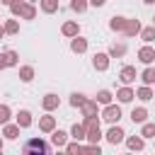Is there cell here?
<instances>
[{
  "label": "cell",
  "mask_w": 155,
  "mask_h": 155,
  "mask_svg": "<svg viewBox=\"0 0 155 155\" xmlns=\"http://www.w3.org/2000/svg\"><path fill=\"white\" fill-rule=\"evenodd\" d=\"M10 15L19 19H36V5L29 0H15L10 5Z\"/></svg>",
  "instance_id": "6da1fadb"
},
{
  "label": "cell",
  "mask_w": 155,
  "mask_h": 155,
  "mask_svg": "<svg viewBox=\"0 0 155 155\" xmlns=\"http://www.w3.org/2000/svg\"><path fill=\"white\" fill-rule=\"evenodd\" d=\"M22 153H24V155H48V153H51V145H48L44 138H29V140L22 145Z\"/></svg>",
  "instance_id": "7a4b0ae2"
},
{
  "label": "cell",
  "mask_w": 155,
  "mask_h": 155,
  "mask_svg": "<svg viewBox=\"0 0 155 155\" xmlns=\"http://www.w3.org/2000/svg\"><path fill=\"white\" fill-rule=\"evenodd\" d=\"M102 119H104L107 124H119V119H121V104H119V102H109V104H104V109H102Z\"/></svg>",
  "instance_id": "3957f363"
},
{
  "label": "cell",
  "mask_w": 155,
  "mask_h": 155,
  "mask_svg": "<svg viewBox=\"0 0 155 155\" xmlns=\"http://www.w3.org/2000/svg\"><path fill=\"white\" fill-rule=\"evenodd\" d=\"M104 138H107V143H109V145H119V143H124L126 131H124L119 124H111V126H109V131L104 133Z\"/></svg>",
  "instance_id": "277c9868"
},
{
  "label": "cell",
  "mask_w": 155,
  "mask_h": 155,
  "mask_svg": "<svg viewBox=\"0 0 155 155\" xmlns=\"http://www.w3.org/2000/svg\"><path fill=\"white\" fill-rule=\"evenodd\" d=\"M109 63H111V58H109L107 51H97V53L92 56V68H94L97 73H107V70H109Z\"/></svg>",
  "instance_id": "5b68a950"
},
{
  "label": "cell",
  "mask_w": 155,
  "mask_h": 155,
  "mask_svg": "<svg viewBox=\"0 0 155 155\" xmlns=\"http://www.w3.org/2000/svg\"><path fill=\"white\" fill-rule=\"evenodd\" d=\"M15 65H19V53L17 51H2L0 53V70H5V68H15Z\"/></svg>",
  "instance_id": "8992f818"
},
{
  "label": "cell",
  "mask_w": 155,
  "mask_h": 155,
  "mask_svg": "<svg viewBox=\"0 0 155 155\" xmlns=\"http://www.w3.org/2000/svg\"><path fill=\"white\" fill-rule=\"evenodd\" d=\"M61 107V97L56 94V92H46L44 97H41V109L44 111H56Z\"/></svg>",
  "instance_id": "52a82bcc"
},
{
  "label": "cell",
  "mask_w": 155,
  "mask_h": 155,
  "mask_svg": "<svg viewBox=\"0 0 155 155\" xmlns=\"http://www.w3.org/2000/svg\"><path fill=\"white\" fill-rule=\"evenodd\" d=\"M116 102L119 104H128V102H133V97H136V90L131 87V85H121L119 90H116Z\"/></svg>",
  "instance_id": "ba28073f"
},
{
  "label": "cell",
  "mask_w": 155,
  "mask_h": 155,
  "mask_svg": "<svg viewBox=\"0 0 155 155\" xmlns=\"http://www.w3.org/2000/svg\"><path fill=\"white\" fill-rule=\"evenodd\" d=\"M136 78H138L136 65H124V68L119 70V80H121V85H133Z\"/></svg>",
  "instance_id": "9c48e42d"
},
{
  "label": "cell",
  "mask_w": 155,
  "mask_h": 155,
  "mask_svg": "<svg viewBox=\"0 0 155 155\" xmlns=\"http://www.w3.org/2000/svg\"><path fill=\"white\" fill-rule=\"evenodd\" d=\"M138 61H140L143 65H153V63H155V48H153L150 44L140 46V48H138Z\"/></svg>",
  "instance_id": "30bf717a"
},
{
  "label": "cell",
  "mask_w": 155,
  "mask_h": 155,
  "mask_svg": "<svg viewBox=\"0 0 155 155\" xmlns=\"http://www.w3.org/2000/svg\"><path fill=\"white\" fill-rule=\"evenodd\" d=\"M80 114H82V119H85V116H99V104L87 97V99L80 104Z\"/></svg>",
  "instance_id": "8fae6325"
},
{
  "label": "cell",
  "mask_w": 155,
  "mask_h": 155,
  "mask_svg": "<svg viewBox=\"0 0 155 155\" xmlns=\"http://www.w3.org/2000/svg\"><path fill=\"white\" fill-rule=\"evenodd\" d=\"M15 124H17L19 128H29V126L34 124V116H31V111H29V109H19V111L15 114Z\"/></svg>",
  "instance_id": "7c38bea8"
},
{
  "label": "cell",
  "mask_w": 155,
  "mask_h": 155,
  "mask_svg": "<svg viewBox=\"0 0 155 155\" xmlns=\"http://www.w3.org/2000/svg\"><path fill=\"white\" fill-rule=\"evenodd\" d=\"M56 128V116H51V111H46L44 116H39V131L41 133H51Z\"/></svg>",
  "instance_id": "4fadbf2b"
},
{
  "label": "cell",
  "mask_w": 155,
  "mask_h": 155,
  "mask_svg": "<svg viewBox=\"0 0 155 155\" xmlns=\"http://www.w3.org/2000/svg\"><path fill=\"white\" fill-rule=\"evenodd\" d=\"M61 34H63V36H68V39H73V36H78V34H80V24H78L75 19H68V22H63Z\"/></svg>",
  "instance_id": "5bb4252c"
},
{
  "label": "cell",
  "mask_w": 155,
  "mask_h": 155,
  "mask_svg": "<svg viewBox=\"0 0 155 155\" xmlns=\"http://www.w3.org/2000/svg\"><path fill=\"white\" fill-rule=\"evenodd\" d=\"M126 140V148L128 150H136V153H140L143 148H145V138L138 133V136H128V138H124Z\"/></svg>",
  "instance_id": "9a60e30c"
},
{
  "label": "cell",
  "mask_w": 155,
  "mask_h": 155,
  "mask_svg": "<svg viewBox=\"0 0 155 155\" xmlns=\"http://www.w3.org/2000/svg\"><path fill=\"white\" fill-rule=\"evenodd\" d=\"M70 51H73V53H78V56H80V53H85V51H87V39H85V36H80V34H78V36H73V39H70Z\"/></svg>",
  "instance_id": "2e32d148"
},
{
  "label": "cell",
  "mask_w": 155,
  "mask_h": 155,
  "mask_svg": "<svg viewBox=\"0 0 155 155\" xmlns=\"http://www.w3.org/2000/svg\"><path fill=\"white\" fill-rule=\"evenodd\" d=\"M126 51H128V46H126L124 41H114V44L109 46V51H107V53H109V58H124V56H126Z\"/></svg>",
  "instance_id": "e0dca14e"
},
{
  "label": "cell",
  "mask_w": 155,
  "mask_h": 155,
  "mask_svg": "<svg viewBox=\"0 0 155 155\" xmlns=\"http://www.w3.org/2000/svg\"><path fill=\"white\" fill-rule=\"evenodd\" d=\"M19 131H22V128H19L17 124H10V121L2 124V138H7V140H17V138H19Z\"/></svg>",
  "instance_id": "ac0fdd59"
},
{
  "label": "cell",
  "mask_w": 155,
  "mask_h": 155,
  "mask_svg": "<svg viewBox=\"0 0 155 155\" xmlns=\"http://www.w3.org/2000/svg\"><path fill=\"white\" fill-rule=\"evenodd\" d=\"M65 143H68V133L61 131V128H53V131H51V145H53V148H63Z\"/></svg>",
  "instance_id": "d6986e66"
},
{
  "label": "cell",
  "mask_w": 155,
  "mask_h": 155,
  "mask_svg": "<svg viewBox=\"0 0 155 155\" xmlns=\"http://www.w3.org/2000/svg\"><path fill=\"white\" fill-rule=\"evenodd\" d=\"M138 31H140V22H138L136 17H133V19L126 17V27H124L121 34H124V36H138Z\"/></svg>",
  "instance_id": "ffe728a7"
},
{
  "label": "cell",
  "mask_w": 155,
  "mask_h": 155,
  "mask_svg": "<svg viewBox=\"0 0 155 155\" xmlns=\"http://www.w3.org/2000/svg\"><path fill=\"white\" fill-rule=\"evenodd\" d=\"M39 7H41L44 15H56L61 10V2L58 0H39Z\"/></svg>",
  "instance_id": "44dd1931"
},
{
  "label": "cell",
  "mask_w": 155,
  "mask_h": 155,
  "mask_svg": "<svg viewBox=\"0 0 155 155\" xmlns=\"http://www.w3.org/2000/svg\"><path fill=\"white\" fill-rule=\"evenodd\" d=\"M124 27H126V17H124V15H114V17L109 19V29H111V31L121 34V31H124Z\"/></svg>",
  "instance_id": "7402d4cb"
},
{
  "label": "cell",
  "mask_w": 155,
  "mask_h": 155,
  "mask_svg": "<svg viewBox=\"0 0 155 155\" xmlns=\"http://www.w3.org/2000/svg\"><path fill=\"white\" fill-rule=\"evenodd\" d=\"M131 121H133V124L148 121V109H145V107H133V109H131Z\"/></svg>",
  "instance_id": "603a6c76"
},
{
  "label": "cell",
  "mask_w": 155,
  "mask_h": 155,
  "mask_svg": "<svg viewBox=\"0 0 155 155\" xmlns=\"http://www.w3.org/2000/svg\"><path fill=\"white\" fill-rule=\"evenodd\" d=\"M136 97H138L140 102H150V99L155 97V92H153V87H150V85H140V87L136 90Z\"/></svg>",
  "instance_id": "cb8c5ba5"
},
{
  "label": "cell",
  "mask_w": 155,
  "mask_h": 155,
  "mask_svg": "<svg viewBox=\"0 0 155 155\" xmlns=\"http://www.w3.org/2000/svg\"><path fill=\"white\" fill-rule=\"evenodd\" d=\"M70 136H73L75 140H80V143L85 140V136H87V131H85V126H82V121H80V124H73V126H70Z\"/></svg>",
  "instance_id": "d4e9b609"
},
{
  "label": "cell",
  "mask_w": 155,
  "mask_h": 155,
  "mask_svg": "<svg viewBox=\"0 0 155 155\" xmlns=\"http://www.w3.org/2000/svg\"><path fill=\"white\" fill-rule=\"evenodd\" d=\"M138 36H140L145 44H153V41H155V27H153V24H150V27H140Z\"/></svg>",
  "instance_id": "484cf974"
},
{
  "label": "cell",
  "mask_w": 155,
  "mask_h": 155,
  "mask_svg": "<svg viewBox=\"0 0 155 155\" xmlns=\"http://www.w3.org/2000/svg\"><path fill=\"white\" fill-rule=\"evenodd\" d=\"M138 78L143 80V85H155V68H153V65H145V70H143Z\"/></svg>",
  "instance_id": "4316f807"
},
{
  "label": "cell",
  "mask_w": 155,
  "mask_h": 155,
  "mask_svg": "<svg viewBox=\"0 0 155 155\" xmlns=\"http://www.w3.org/2000/svg\"><path fill=\"white\" fill-rule=\"evenodd\" d=\"M2 27H5V34H19V22H17V17H12V19H5L2 22Z\"/></svg>",
  "instance_id": "83f0119b"
},
{
  "label": "cell",
  "mask_w": 155,
  "mask_h": 155,
  "mask_svg": "<svg viewBox=\"0 0 155 155\" xmlns=\"http://www.w3.org/2000/svg\"><path fill=\"white\" fill-rule=\"evenodd\" d=\"M140 136L148 140V138H155V124L153 121H143L140 124Z\"/></svg>",
  "instance_id": "f1b7e54d"
},
{
  "label": "cell",
  "mask_w": 155,
  "mask_h": 155,
  "mask_svg": "<svg viewBox=\"0 0 155 155\" xmlns=\"http://www.w3.org/2000/svg\"><path fill=\"white\" fill-rule=\"evenodd\" d=\"M19 80L22 82H31L34 80V68L31 65H19Z\"/></svg>",
  "instance_id": "f546056e"
},
{
  "label": "cell",
  "mask_w": 155,
  "mask_h": 155,
  "mask_svg": "<svg viewBox=\"0 0 155 155\" xmlns=\"http://www.w3.org/2000/svg\"><path fill=\"white\" fill-rule=\"evenodd\" d=\"M94 102L104 107V104H109V102H114V94H111L109 90H99V92H97V97H94Z\"/></svg>",
  "instance_id": "4dcf8cb0"
},
{
  "label": "cell",
  "mask_w": 155,
  "mask_h": 155,
  "mask_svg": "<svg viewBox=\"0 0 155 155\" xmlns=\"http://www.w3.org/2000/svg\"><path fill=\"white\" fill-rule=\"evenodd\" d=\"M87 7H90V2H87V0H70V10H73V12H78V15H82Z\"/></svg>",
  "instance_id": "1f68e13d"
},
{
  "label": "cell",
  "mask_w": 155,
  "mask_h": 155,
  "mask_svg": "<svg viewBox=\"0 0 155 155\" xmlns=\"http://www.w3.org/2000/svg\"><path fill=\"white\" fill-rule=\"evenodd\" d=\"M85 99H87V97H85L82 92H73V94H70V107H73V109H80V104H82Z\"/></svg>",
  "instance_id": "d6a6232c"
},
{
  "label": "cell",
  "mask_w": 155,
  "mask_h": 155,
  "mask_svg": "<svg viewBox=\"0 0 155 155\" xmlns=\"http://www.w3.org/2000/svg\"><path fill=\"white\" fill-rule=\"evenodd\" d=\"M10 119H12V109H10L7 104H0V126H2V124H7Z\"/></svg>",
  "instance_id": "836d02e7"
},
{
  "label": "cell",
  "mask_w": 155,
  "mask_h": 155,
  "mask_svg": "<svg viewBox=\"0 0 155 155\" xmlns=\"http://www.w3.org/2000/svg\"><path fill=\"white\" fill-rule=\"evenodd\" d=\"M63 150H65V153H70V155H73V153H80V150H82V143L73 138V143H65V145H63Z\"/></svg>",
  "instance_id": "e575fe53"
},
{
  "label": "cell",
  "mask_w": 155,
  "mask_h": 155,
  "mask_svg": "<svg viewBox=\"0 0 155 155\" xmlns=\"http://www.w3.org/2000/svg\"><path fill=\"white\" fill-rule=\"evenodd\" d=\"M87 2H90V7H102L107 0H87Z\"/></svg>",
  "instance_id": "d590c367"
},
{
  "label": "cell",
  "mask_w": 155,
  "mask_h": 155,
  "mask_svg": "<svg viewBox=\"0 0 155 155\" xmlns=\"http://www.w3.org/2000/svg\"><path fill=\"white\" fill-rule=\"evenodd\" d=\"M12 2H15V0H0V5H5V7H10Z\"/></svg>",
  "instance_id": "8d00e7d4"
},
{
  "label": "cell",
  "mask_w": 155,
  "mask_h": 155,
  "mask_svg": "<svg viewBox=\"0 0 155 155\" xmlns=\"http://www.w3.org/2000/svg\"><path fill=\"white\" fill-rule=\"evenodd\" d=\"M2 36H5V27L0 24V39H2Z\"/></svg>",
  "instance_id": "74e56055"
},
{
  "label": "cell",
  "mask_w": 155,
  "mask_h": 155,
  "mask_svg": "<svg viewBox=\"0 0 155 155\" xmlns=\"http://www.w3.org/2000/svg\"><path fill=\"white\" fill-rule=\"evenodd\" d=\"M2 148H5V140H2V136H0V153H2Z\"/></svg>",
  "instance_id": "f35d334b"
},
{
  "label": "cell",
  "mask_w": 155,
  "mask_h": 155,
  "mask_svg": "<svg viewBox=\"0 0 155 155\" xmlns=\"http://www.w3.org/2000/svg\"><path fill=\"white\" fill-rule=\"evenodd\" d=\"M143 2H145V5H153V2H155V0H143Z\"/></svg>",
  "instance_id": "ab89813d"
},
{
  "label": "cell",
  "mask_w": 155,
  "mask_h": 155,
  "mask_svg": "<svg viewBox=\"0 0 155 155\" xmlns=\"http://www.w3.org/2000/svg\"><path fill=\"white\" fill-rule=\"evenodd\" d=\"M153 27H155V15H153Z\"/></svg>",
  "instance_id": "60d3db41"
},
{
  "label": "cell",
  "mask_w": 155,
  "mask_h": 155,
  "mask_svg": "<svg viewBox=\"0 0 155 155\" xmlns=\"http://www.w3.org/2000/svg\"><path fill=\"white\" fill-rule=\"evenodd\" d=\"M153 140H155V138H153ZM153 145H155V143H153Z\"/></svg>",
  "instance_id": "b9f144b4"
},
{
  "label": "cell",
  "mask_w": 155,
  "mask_h": 155,
  "mask_svg": "<svg viewBox=\"0 0 155 155\" xmlns=\"http://www.w3.org/2000/svg\"><path fill=\"white\" fill-rule=\"evenodd\" d=\"M0 19H2V17H0Z\"/></svg>",
  "instance_id": "7bdbcfd3"
}]
</instances>
